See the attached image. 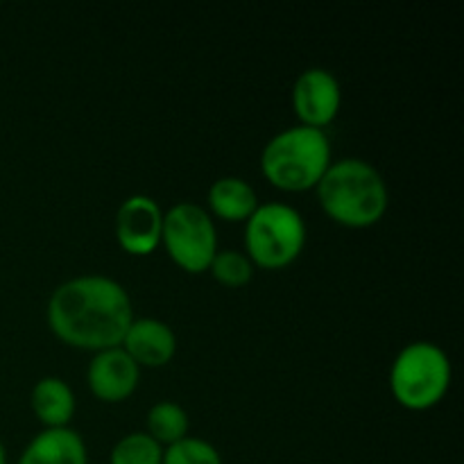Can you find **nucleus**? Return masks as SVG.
<instances>
[{"label":"nucleus","instance_id":"5","mask_svg":"<svg viewBox=\"0 0 464 464\" xmlns=\"http://www.w3.org/2000/svg\"><path fill=\"white\" fill-rule=\"evenodd\" d=\"M306 245V222L302 213L284 202L258 204L245 222L247 258L266 270H281L297 261Z\"/></svg>","mask_w":464,"mask_h":464},{"label":"nucleus","instance_id":"7","mask_svg":"<svg viewBox=\"0 0 464 464\" xmlns=\"http://www.w3.org/2000/svg\"><path fill=\"white\" fill-rule=\"evenodd\" d=\"M343 104L338 77L324 68H306L293 84V109L304 127L322 130L335 121Z\"/></svg>","mask_w":464,"mask_h":464},{"label":"nucleus","instance_id":"4","mask_svg":"<svg viewBox=\"0 0 464 464\" xmlns=\"http://www.w3.org/2000/svg\"><path fill=\"white\" fill-rule=\"evenodd\" d=\"M451 385V361L433 343H411L397 353L390 370V390L408 411L438 406Z\"/></svg>","mask_w":464,"mask_h":464},{"label":"nucleus","instance_id":"17","mask_svg":"<svg viewBox=\"0 0 464 464\" xmlns=\"http://www.w3.org/2000/svg\"><path fill=\"white\" fill-rule=\"evenodd\" d=\"M161 464H222L220 453L213 444L199 438H184L163 449Z\"/></svg>","mask_w":464,"mask_h":464},{"label":"nucleus","instance_id":"16","mask_svg":"<svg viewBox=\"0 0 464 464\" xmlns=\"http://www.w3.org/2000/svg\"><path fill=\"white\" fill-rule=\"evenodd\" d=\"M208 270L218 284L227 285V288H240L252 281L254 263L249 261L247 254L238 252V249H222L213 256Z\"/></svg>","mask_w":464,"mask_h":464},{"label":"nucleus","instance_id":"6","mask_svg":"<svg viewBox=\"0 0 464 464\" xmlns=\"http://www.w3.org/2000/svg\"><path fill=\"white\" fill-rule=\"evenodd\" d=\"M161 245L181 270L202 275L218 254L216 225L202 207L179 202L163 213Z\"/></svg>","mask_w":464,"mask_h":464},{"label":"nucleus","instance_id":"8","mask_svg":"<svg viewBox=\"0 0 464 464\" xmlns=\"http://www.w3.org/2000/svg\"><path fill=\"white\" fill-rule=\"evenodd\" d=\"M163 211L148 195H131L118 207L116 238L127 254L145 256L161 245Z\"/></svg>","mask_w":464,"mask_h":464},{"label":"nucleus","instance_id":"12","mask_svg":"<svg viewBox=\"0 0 464 464\" xmlns=\"http://www.w3.org/2000/svg\"><path fill=\"white\" fill-rule=\"evenodd\" d=\"M30 406L45 429H63L75 415V394L59 376H44L32 388Z\"/></svg>","mask_w":464,"mask_h":464},{"label":"nucleus","instance_id":"15","mask_svg":"<svg viewBox=\"0 0 464 464\" xmlns=\"http://www.w3.org/2000/svg\"><path fill=\"white\" fill-rule=\"evenodd\" d=\"M163 447L148 433H127L118 440L109 456V464H161Z\"/></svg>","mask_w":464,"mask_h":464},{"label":"nucleus","instance_id":"2","mask_svg":"<svg viewBox=\"0 0 464 464\" xmlns=\"http://www.w3.org/2000/svg\"><path fill=\"white\" fill-rule=\"evenodd\" d=\"M315 188L322 211L343 227L365 229L388 211V186L381 172L362 159L331 161Z\"/></svg>","mask_w":464,"mask_h":464},{"label":"nucleus","instance_id":"3","mask_svg":"<svg viewBox=\"0 0 464 464\" xmlns=\"http://www.w3.org/2000/svg\"><path fill=\"white\" fill-rule=\"evenodd\" d=\"M331 166V140L324 130L290 127L266 143L261 170L275 188L288 193L315 188Z\"/></svg>","mask_w":464,"mask_h":464},{"label":"nucleus","instance_id":"11","mask_svg":"<svg viewBox=\"0 0 464 464\" xmlns=\"http://www.w3.org/2000/svg\"><path fill=\"white\" fill-rule=\"evenodd\" d=\"M18 464H89V453L77 430L45 429L23 449Z\"/></svg>","mask_w":464,"mask_h":464},{"label":"nucleus","instance_id":"14","mask_svg":"<svg viewBox=\"0 0 464 464\" xmlns=\"http://www.w3.org/2000/svg\"><path fill=\"white\" fill-rule=\"evenodd\" d=\"M190 421L186 415L184 408L175 401H159L150 408L148 412V435L157 440L159 444H170L179 442V440L188 438Z\"/></svg>","mask_w":464,"mask_h":464},{"label":"nucleus","instance_id":"10","mask_svg":"<svg viewBox=\"0 0 464 464\" xmlns=\"http://www.w3.org/2000/svg\"><path fill=\"white\" fill-rule=\"evenodd\" d=\"M121 347L139 367H163L175 356L177 335L166 322L154 317H134Z\"/></svg>","mask_w":464,"mask_h":464},{"label":"nucleus","instance_id":"13","mask_svg":"<svg viewBox=\"0 0 464 464\" xmlns=\"http://www.w3.org/2000/svg\"><path fill=\"white\" fill-rule=\"evenodd\" d=\"M208 207L220 220L247 222L258 208L256 190L240 177H220L208 188Z\"/></svg>","mask_w":464,"mask_h":464},{"label":"nucleus","instance_id":"1","mask_svg":"<svg viewBox=\"0 0 464 464\" xmlns=\"http://www.w3.org/2000/svg\"><path fill=\"white\" fill-rule=\"evenodd\" d=\"M134 322L127 290L102 275L63 281L48 299V324L62 343L84 352L121 347Z\"/></svg>","mask_w":464,"mask_h":464},{"label":"nucleus","instance_id":"18","mask_svg":"<svg viewBox=\"0 0 464 464\" xmlns=\"http://www.w3.org/2000/svg\"><path fill=\"white\" fill-rule=\"evenodd\" d=\"M0 464H7V451H5L3 442H0Z\"/></svg>","mask_w":464,"mask_h":464},{"label":"nucleus","instance_id":"9","mask_svg":"<svg viewBox=\"0 0 464 464\" xmlns=\"http://www.w3.org/2000/svg\"><path fill=\"white\" fill-rule=\"evenodd\" d=\"M86 381L95 399L104 403H121L139 388L140 367L127 356L125 349L111 347L91 358Z\"/></svg>","mask_w":464,"mask_h":464}]
</instances>
